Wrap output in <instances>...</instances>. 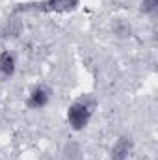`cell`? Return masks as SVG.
Masks as SVG:
<instances>
[{"label": "cell", "instance_id": "1", "mask_svg": "<svg viewBox=\"0 0 158 160\" xmlns=\"http://www.w3.org/2000/svg\"><path fill=\"white\" fill-rule=\"evenodd\" d=\"M97 106H99V102H97L95 95H91V93H84L78 99H75L67 106V112H65V119H67L69 128L75 132L86 130L93 119Z\"/></svg>", "mask_w": 158, "mask_h": 160}, {"label": "cell", "instance_id": "2", "mask_svg": "<svg viewBox=\"0 0 158 160\" xmlns=\"http://www.w3.org/2000/svg\"><path fill=\"white\" fill-rule=\"evenodd\" d=\"M82 0H36V2H22L17 4L13 13L22 15V13H73L77 11Z\"/></svg>", "mask_w": 158, "mask_h": 160}, {"label": "cell", "instance_id": "3", "mask_svg": "<svg viewBox=\"0 0 158 160\" xmlns=\"http://www.w3.org/2000/svg\"><path fill=\"white\" fill-rule=\"evenodd\" d=\"M50 99H52V89L45 84H37L30 89L26 97V106L30 110H43L50 104Z\"/></svg>", "mask_w": 158, "mask_h": 160}, {"label": "cell", "instance_id": "4", "mask_svg": "<svg viewBox=\"0 0 158 160\" xmlns=\"http://www.w3.org/2000/svg\"><path fill=\"white\" fill-rule=\"evenodd\" d=\"M134 153V140L128 134H121L110 147V160H128Z\"/></svg>", "mask_w": 158, "mask_h": 160}, {"label": "cell", "instance_id": "5", "mask_svg": "<svg viewBox=\"0 0 158 160\" xmlns=\"http://www.w3.org/2000/svg\"><path fill=\"white\" fill-rule=\"evenodd\" d=\"M24 30V24H22V17L17 15V13H11V17H7L2 26H0V39L4 41H13L17 39Z\"/></svg>", "mask_w": 158, "mask_h": 160}, {"label": "cell", "instance_id": "6", "mask_svg": "<svg viewBox=\"0 0 158 160\" xmlns=\"http://www.w3.org/2000/svg\"><path fill=\"white\" fill-rule=\"evenodd\" d=\"M17 73V56L13 50L6 48L0 52V78H11Z\"/></svg>", "mask_w": 158, "mask_h": 160}, {"label": "cell", "instance_id": "7", "mask_svg": "<svg viewBox=\"0 0 158 160\" xmlns=\"http://www.w3.org/2000/svg\"><path fill=\"white\" fill-rule=\"evenodd\" d=\"M82 157H84V149L75 140H69L62 147V160H82Z\"/></svg>", "mask_w": 158, "mask_h": 160}, {"label": "cell", "instance_id": "8", "mask_svg": "<svg viewBox=\"0 0 158 160\" xmlns=\"http://www.w3.org/2000/svg\"><path fill=\"white\" fill-rule=\"evenodd\" d=\"M112 32H114L117 38H121V39L132 36V28H130V24L125 22L123 19H116V21H114V24H112Z\"/></svg>", "mask_w": 158, "mask_h": 160}, {"label": "cell", "instance_id": "9", "mask_svg": "<svg viewBox=\"0 0 158 160\" xmlns=\"http://www.w3.org/2000/svg\"><path fill=\"white\" fill-rule=\"evenodd\" d=\"M140 13L145 17H155L158 13V0H141L140 2Z\"/></svg>", "mask_w": 158, "mask_h": 160}]
</instances>
